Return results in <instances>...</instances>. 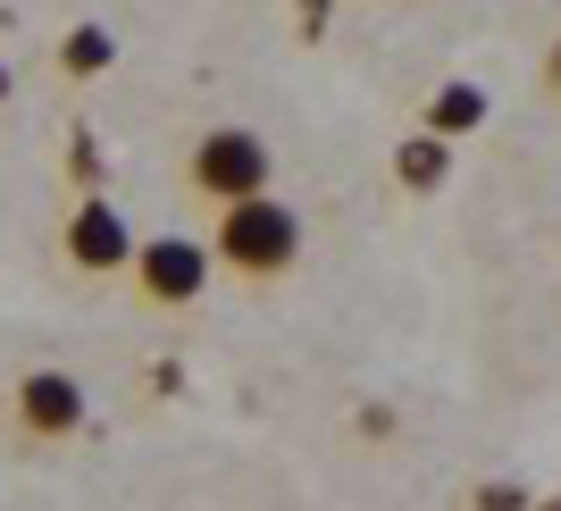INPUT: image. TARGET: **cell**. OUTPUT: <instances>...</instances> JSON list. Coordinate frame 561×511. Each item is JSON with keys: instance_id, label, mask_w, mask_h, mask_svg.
<instances>
[{"instance_id": "6da1fadb", "label": "cell", "mask_w": 561, "mask_h": 511, "mask_svg": "<svg viewBox=\"0 0 561 511\" xmlns=\"http://www.w3.org/2000/svg\"><path fill=\"white\" fill-rule=\"evenodd\" d=\"M210 252H218V277L277 285L285 269L302 260V209L277 202V193H243V202H218Z\"/></svg>"}, {"instance_id": "7a4b0ae2", "label": "cell", "mask_w": 561, "mask_h": 511, "mask_svg": "<svg viewBox=\"0 0 561 511\" xmlns=\"http://www.w3.org/2000/svg\"><path fill=\"white\" fill-rule=\"evenodd\" d=\"M268 177H277V151H268L260 126H202L185 151V193L210 209L243 202V193H268Z\"/></svg>"}, {"instance_id": "3957f363", "label": "cell", "mask_w": 561, "mask_h": 511, "mask_svg": "<svg viewBox=\"0 0 561 511\" xmlns=\"http://www.w3.org/2000/svg\"><path fill=\"white\" fill-rule=\"evenodd\" d=\"M126 277H135V294L151 310H193L218 277V252L202 235H151V243H135V269H126Z\"/></svg>"}, {"instance_id": "277c9868", "label": "cell", "mask_w": 561, "mask_h": 511, "mask_svg": "<svg viewBox=\"0 0 561 511\" xmlns=\"http://www.w3.org/2000/svg\"><path fill=\"white\" fill-rule=\"evenodd\" d=\"M9 419H18L25 444H68V436H84L93 395H84L76 370H25L18 386H9Z\"/></svg>"}, {"instance_id": "5b68a950", "label": "cell", "mask_w": 561, "mask_h": 511, "mask_svg": "<svg viewBox=\"0 0 561 511\" xmlns=\"http://www.w3.org/2000/svg\"><path fill=\"white\" fill-rule=\"evenodd\" d=\"M59 252H68V269H84V277H126V269H135V227H126V209H117L110 193H84V202L68 209V227H59Z\"/></svg>"}, {"instance_id": "8992f818", "label": "cell", "mask_w": 561, "mask_h": 511, "mask_svg": "<svg viewBox=\"0 0 561 511\" xmlns=\"http://www.w3.org/2000/svg\"><path fill=\"white\" fill-rule=\"evenodd\" d=\"M445 177H453V135H436V126H427V135H402V151H394L402 193H436Z\"/></svg>"}, {"instance_id": "52a82bcc", "label": "cell", "mask_w": 561, "mask_h": 511, "mask_svg": "<svg viewBox=\"0 0 561 511\" xmlns=\"http://www.w3.org/2000/svg\"><path fill=\"white\" fill-rule=\"evenodd\" d=\"M110 59H117V34H110V25L84 18V25H68V34H59V76H68V84H93Z\"/></svg>"}, {"instance_id": "ba28073f", "label": "cell", "mask_w": 561, "mask_h": 511, "mask_svg": "<svg viewBox=\"0 0 561 511\" xmlns=\"http://www.w3.org/2000/svg\"><path fill=\"white\" fill-rule=\"evenodd\" d=\"M478 117H486V93H478V84H445V93L427 101V126H436V135H469Z\"/></svg>"}, {"instance_id": "9c48e42d", "label": "cell", "mask_w": 561, "mask_h": 511, "mask_svg": "<svg viewBox=\"0 0 561 511\" xmlns=\"http://www.w3.org/2000/svg\"><path fill=\"white\" fill-rule=\"evenodd\" d=\"M545 101H561V34L545 43Z\"/></svg>"}, {"instance_id": "30bf717a", "label": "cell", "mask_w": 561, "mask_h": 511, "mask_svg": "<svg viewBox=\"0 0 561 511\" xmlns=\"http://www.w3.org/2000/svg\"><path fill=\"white\" fill-rule=\"evenodd\" d=\"M9 93H18V76H9V59H0V110H9Z\"/></svg>"}]
</instances>
